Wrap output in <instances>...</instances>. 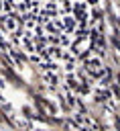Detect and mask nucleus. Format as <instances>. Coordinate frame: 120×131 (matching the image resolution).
Masks as SVG:
<instances>
[{"label": "nucleus", "mask_w": 120, "mask_h": 131, "mask_svg": "<svg viewBox=\"0 0 120 131\" xmlns=\"http://www.w3.org/2000/svg\"><path fill=\"white\" fill-rule=\"evenodd\" d=\"M87 23L85 0H0V31L39 63L79 55Z\"/></svg>", "instance_id": "1"}]
</instances>
